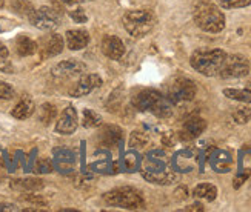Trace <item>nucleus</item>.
Returning a JSON list of instances; mask_svg holds the SVG:
<instances>
[{
	"label": "nucleus",
	"mask_w": 251,
	"mask_h": 212,
	"mask_svg": "<svg viewBox=\"0 0 251 212\" xmlns=\"http://www.w3.org/2000/svg\"><path fill=\"white\" fill-rule=\"evenodd\" d=\"M133 105L139 111L151 113L156 117L168 118L173 114V103L154 89H142L133 97Z\"/></svg>",
	"instance_id": "nucleus-1"
},
{
	"label": "nucleus",
	"mask_w": 251,
	"mask_h": 212,
	"mask_svg": "<svg viewBox=\"0 0 251 212\" xmlns=\"http://www.w3.org/2000/svg\"><path fill=\"white\" fill-rule=\"evenodd\" d=\"M226 52L222 49H198L191 54L190 63L194 71L205 77H217L222 71Z\"/></svg>",
	"instance_id": "nucleus-2"
},
{
	"label": "nucleus",
	"mask_w": 251,
	"mask_h": 212,
	"mask_svg": "<svg viewBox=\"0 0 251 212\" xmlns=\"http://www.w3.org/2000/svg\"><path fill=\"white\" fill-rule=\"evenodd\" d=\"M194 24L198 25L205 32H211V34H217L222 32L225 28V16L222 11L213 3L201 2L194 8Z\"/></svg>",
	"instance_id": "nucleus-3"
},
{
	"label": "nucleus",
	"mask_w": 251,
	"mask_h": 212,
	"mask_svg": "<svg viewBox=\"0 0 251 212\" xmlns=\"http://www.w3.org/2000/svg\"><path fill=\"white\" fill-rule=\"evenodd\" d=\"M103 202L108 206H119L128 211H137L145 208V198L139 189L131 188V186H121L111 189L103 194L102 197Z\"/></svg>",
	"instance_id": "nucleus-4"
},
{
	"label": "nucleus",
	"mask_w": 251,
	"mask_h": 212,
	"mask_svg": "<svg viewBox=\"0 0 251 212\" xmlns=\"http://www.w3.org/2000/svg\"><path fill=\"white\" fill-rule=\"evenodd\" d=\"M124 28L129 36L136 39L147 36L156 26V17L147 9H131L124 14Z\"/></svg>",
	"instance_id": "nucleus-5"
},
{
	"label": "nucleus",
	"mask_w": 251,
	"mask_h": 212,
	"mask_svg": "<svg viewBox=\"0 0 251 212\" xmlns=\"http://www.w3.org/2000/svg\"><path fill=\"white\" fill-rule=\"evenodd\" d=\"M196 93H198V88H196V83L188 79L185 75H179L174 77L171 80V83L168 85V100L173 105H182V103H188L196 97Z\"/></svg>",
	"instance_id": "nucleus-6"
},
{
	"label": "nucleus",
	"mask_w": 251,
	"mask_h": 212,
	"mask_svg": "<svg viewBox=\"0 0 251 212\" xmlns=\"http://www.w3.org/2000/svg\"><path fill=\"white\" fill-rule=\"evenodd\" d=\"M156 157L157 159H152L156 162L154 166H150L145 171H142V175H144L145 180L154 185H171L176 182L177 174L167 166L165 154L156 151Z\"/></svg>",
	"instance_id": "nucleus-7"
},
{
	"label": "nucleus",
	"mask_w": 251,
	"mask_h": 212,
	"mask_svg": "<svg viewBox=\"0 0 251 212\" xmlns=\"http://www.w3.org/2000/svg\"><path fill=\"white\" fill-rule=\"evenodd\" d=\"M29 22L36 28L42 31H52L60 25V11L51 6H42L34 9V13L29 16Z\"/></svg>",
	"instance_id": "nucleus-8"
},
{
	"label": "nucleus",
	"mask_w": 251,
	"mask_h": 212,
	"mask_svg": "<svg viewBox=\"0 0 251 212\" xmlns=\"http://www.w3.org/2000/svg\"><path fill=\"white\" fill-rule=\"evenodd\" d=\"M250 74V62L239 54H226L222 71L219 77L222 79H241Z\"/></svg>",
	"instance_id": "nucleus-9"
},
{
	"label": "nucleus",
	"mask_w": 251,
	"mask_h": 212,
	"mask_svg": "<svg viewBox=\"0 0 251 212\" xmlns=\"http://www.w3.org/2000/svg\"><path fill=\"white\" fill-rule=\"evenodd\" d=\"M85 71H86V65L75 59L59 62L57 65H54L51 70L52 75L59 77V79H71V77L83 75Z\"/></svg>",
	"instance_id": "nucleus-10"
},
{
	"label": "nucleus",
	"mask_w": 251,
	"mask_h": 212,
	"mask_svg": "<svg viewBox=\"0 0 251 212\" xmlns=\"http://www.w3.org/2000/svg\"><path fill=\"white\" fill-rule=\"evenodd\" d=\"M77 126H79L77 111H75L73 106H67L57 118L56 132L62 134V136H71V134L77 129Z\"/></svg>",
	"instance_id": "nucleus-11"
},
{
	"label": "nucleus",
	"mask_w": 251,
	"mask_h": 212,
	"mask_svg": "<svg viewBox=\"0 0 251 212\" xmlns=\"http://www.w3.org/2000/svg\"><path fill=\"white\" fill-rule=\"evenodd\" d=\"M102 85V79L97 74H86L77 82V85H74V88L70 91L71 97H83L93 93L94 89H97Z\"/></svg>",
	"instance_id": "nucleus-12"
},
{
	"label": "nucleus",
	"mask_w": 251,
	"mask_h": 212,
	"mask_svg": "<svg viewBox=\"0 0 251 212\" xmlns=\"http://www.w3.org/2000/svg\"><path fill=\"white\" fill-rule=\"evenodd\" d=\"M206 129V121L201 117H190L185 120V123L179 132V137L185 141L198 139L201 134Z\"/></svg>",
	"instance_id": "nucleus-13"
},
{
	"label": "nucleus",
	"mask_w": 251,
	"mask_h": 212,
	"mask_svg": "<svg viewBox=\"0 0 251 212\" xmlns=\"http://www.w3.org/2000/svg\"><path fill=\"white\" fill-rule=\"evenodd\" d=\"M102 52L111 60H119L125 54V45L117 36H105L102 39Z\"/></svg>",
	"instance_id": "nucleus-14"
},
{
	"label": "nucleus",
	"mask_w": 251,
	"mask_h": 212,
	"mask_svg": "<svg viewBox=\"0 0 251 212\" xmlns=\"http://www.w3.org/2000/svg\"><path fill=\"white\" fill-rule=\"evenodd\" d=\"M65 40H67V47L71 51H80L90 43V34L85 29H70L65 34Z\"/></svg>",
	"instance_id": "nucleus-15"
},
{
	"label": "nucleus",
	"mask_w": 251,
	"mask_h": 212,
	"mask_svg": "<svg viewBox=\"0 0 251 212\" xmlns=\"http://www.w3.org/2000/svg\"><path fill=\"white\" fill-rule=\"evenodd\" d=\"M34 111H36V105L32 102V98L29 95H24L13 108V111H11V116L17 120H26L34 114Z\"/></svg>",
	"instance_id": "nucleus-16"
},
{
	"label": "nucleus",
	"mask_w": 251,
	"mask_h": 212,
	"mask_svg": "<svg viewBox=\"0 0 251 212\" xmlns=\"http://www.w3.org/2000/svg\"><path fill=\"white\" fill-rule=\"evenodd\" d=\"M124 137V131L119 126H106L100 132V144L106 148H116L119 143L122 141Z\"/></svg>",
	"instance_id": "nucleus-17"
},
{
	"label": "nucleus",
	"mask_w": 251,
	"mask_h": 212,
	"mask_svg": "<svg viewBox=\"0 0 251 212\" xmlns=\"http://www.w3.org/2000/svg\"><path fill=\"white\" fill-rule=\"evenodd\" d=\"M210 163H211V168L216 172H221V174L230 172L233 168V159L226 151H216L211 155Z\"/></svg>",
	"instance_id": "nucleus-18"
},
{
	"label": "nucleus",
	"mask_w": 251,
	"mask_h": 212,
	"mask_svg": "<svg viewBox=\"0 0 251 212\" xmlns=\"http://www.w3.org/2000/svg\"><path fill=\"white\" fill-rule=\"evenodd\" d=\"M42 57H54L63 51V39L60 34H51L42 45Z\"/></svg>",
	"instance_id": "nucleus-19"
},
{
	"label": "nucleus",
	"mask_w": 251,
	"mask_h": 212,
	"mask_svg": "<svg viewBox=\"0 0 251 212\" xmlns=\"http://www.w3.org/2000/svg\"><path fill=\"white\" fill-rule=\"evenodd\" d=\"M45 186V182L40 180V178H19V180H13L11 182V188L16 189V191H22V192H34V191H40Z\"/></svg>",
	"instance_id": "nucleus-20"
},
{
	"label": "nucleus",
	"mask_w": 251,
	"mask_h": 212,
	"mask_svg": "<svg viewBox=\"0 0 251 212\" xmlns=\"http://www.w3.org/2000/svg\"><path fill=\"white\" fill-rule=\"evenodd\" d=\"M37 49H39V45L28 36H19L16 39V52L20 57H28V55L36 54Z\"/></svg>",
	"instance_id": "nucleus-21"
},
{
	"label": "nucleus",
	"mask_w": 251,
	"mask_h": 212,
	"mask_svg": "<svg viewBox=\"0 0 251 212\" xmlns=\"http://www.w3.org/2000/svg\"><path fill=\"white\" fill-rule=\"evenodd\" d=\"M193 197L203 198L206 202H214L217 197V188L211 183H201L193 189Z\"/></svg>",
	"instance_id": "nucleus-22"
},
{
	"label": "nucleus",
	"mask_w": 251,
	"mask_h": 212,
	"mask_svg": "<svg viewBox=\"0 0 251 212\" xmlns=\"http://www.w3.org/2000/svg\"><path fill=\"white\" fill-rule=\"evenodd\" d=\"M224 95L236 100L241 103H251V89H237V88H226L224 89Z\"/></svg>",
	"instance_id": "nucleus-23"
},
{
	"label": "nucleus",
	"mask_w": 251,
	"mask_h": 212,
	"mask_svg": "<svg viewBox=\"0 0 251 212\" xmlns=\"http://www.w3.org/2000/svg\"><path fill=\"white\" fill-rule=\"evenodd\" d=\"M57 117V109L51 103H43L39 109V120L43 125H50Z\"/></svg>",
	"instance_id": "nucleus-24"
},
{
	"label": "nucleus",
	"mask_w": 251,
	"mask_h": 212,
	"mask_svg": "<svg viewBox=\"0 0 251 212\" xmlns=\"http://www.w3.org/2000/svg\"><path fill=\"white\" fill-rule=\"evenodd\" d=\"M11 8H13L14 13L20 16H26V17H29L34 13V6H32L28 0H13V2H11Z\"/></svg>",
	"instance_id": "nucleus-25"
},
{
	"label": "nucleus",
	"mask_w": 251,
	"mask_h": 212,
	"mask_svg": "<svg viewBox=\"0 0 251 212\" xmlns=\"http://www.w3.org/2000/svg\"><path fill=\"white\" fill-rule=\"evenodd\" d=\"M82 125L85 128H97V126L102 125V117L99 114H96L91 109H83Z\"/></svg>",
	"instance_id": "nucleus-26"
},
{
	"label": "nucleus",
	"mask_w": 251,
	"mask_h": 212,
	"mask_svg": "<svg viewBox=\"0 0 251 212\" xmlns=\"http://www.w3.org/2000/svg\"><path fill=\"white\" fill-rule=\"evenodd\" d=\"M233 120L237 125H245L251 120V108L248 106H239L233 113Z\"/></svg>",
	"instance_id": "nucleus-27"
},
{
	"label": "nucleus",
	"mask_w": 251,
	"mask_h": 212,
	"mask_svg": "<svg viewBox=\"0 0 251 212\" xmlns=\"http://www.w3.org/2000/svg\"><path fill=\"white\" fill-rule=\"evenodd\" d=\"M52 171H54V162L50 159H39L34 166V172L37 174H51Z\"/></svg>",
	"instance_id": "nucleus-28"
},
{
	"label": "nucleus",
	"mask_w": 251,
	"mask_h": 212,
	"mask_svg": "<svg viewBox=\"0 0 251 212\" xmlns=\"http://www.w3.org/2000/svg\"><path fill=\"white\" fill-rule=\"evenodd\" d=\"M148 136L145 132H139V131H136V132H133L131 134V137H129V144L133 148H142V146H145V144L148 143Z\"/></svg>",
	"instance_id": "nucleus-29"
},
{
	"label": "nucleus",
	"mask_w": 251,
	"mask_h": 212,
	"mask_svg": "<svg viewBox=\"0 0 251 212\" xmlns=\"http://www.w3.org/2000/svg\"><path fill=\"white\" fill-rule=\"evenodd\" d=\"M16 97L14 88L9 83L0 80V100H13Z\"/></svg>",
	"instance_id": "nucleus-30"
},
{
	"label": "nucleus",
	"mask_w": 251,
	"mask_h": 212,
	"mask_svg": "<svg viewBox=\"0 0 251 212\" xmlns=\"http://www.w3.org/2000/svg\"><path fill=\"white\" fill-rule=\"evenodd\" d=\"M219 3L225 9H234V8H245L251 5V0H219Z\"/></svg>",
	"instance_id": "nucleus-31"
},
{
	"label": "nucleus",
	"mask_w": 251,
	"mask_h": 212,
	"mask_svg": "<svg viewBox=\"0 0 251 212\" xmlns=\"http://www.w3.org/2000/svg\"><path fill=\"white\" fill-rule=\"evenodd\" d=\"M22 200L24 202H28L31 205H36V206H47L48 202L45 198H43L42 195H31V194H25V195H22Z\"/></svg>",
	"instance_id": "nucleus-32"
},
{
	"label": "nucleus",
	"mask_w": 251,
	"mask_h": 212,
	"mask_svg": "<svg viewBox=\"0 0 251 212\" xmlns=\"http://www.w3.org/2000/svg\"><path fill=\"white\" fill-rule=\"evenodd\" d=\"M70 17L75 22V24H85V22L88 20V17H86V14H85V11L80 9V8L70 11Z\"/></svg>",
	"instance_id": "nucleus-33"
},
{
	"label": "nucleus",
	"mask_w": 251,
	"mask_h": 212,
	"mask_svg": "<svg viewBox=\"0 0 251 212\" xmlns=\"http://www.w3.org/2000/svg\"><path fill=\"white\" fill-rule=\"evenodd\" d=\"M125 162H126V168L129 169V171H134L136 168H137V165H139V160H137V157L134 154H128L126 155V159H125Z\"/></svg>",
	"instance_id": "nucleus-34"
},
{
	"label": "nucleus",
	"mask_w": 251,
	"mask_h": 212,
	"mask_svg": "<svg viewBox=\"0 0 251 212\" xmlns=\"http://www.w3.org/2000/svg\"><path fill=\"white\" fill-rule=\"evenodd\" d=\"M0 71H2V72H6V74H13V72H14L13 65H11V63L8 62V59L0 60Z\"/></svg>",
	"instance_id": "nucleus-35"
},
{
	"label": "nucleus",
	"mask_w": 251,
	"mask_h": 212,
	"mask_svg": "<svg viewBox=\"0 0 251 212\" xmlns=\"http://www.w3.org/2000/svg\"><path fill=\"white\" fill-rule=\"evenodd\" d=\"M8 55H9L8 47H6V45H5L3 42H0V60L8 59Z\"/></svg>",
	"instance_id": "nucleus-36"
},
{
	"label": "nucleus",
	"mask_w": 251,
	"mask_h": 212,
	"mask_svg": "<svg viewBox=\"0 0 251 212\" xmlns=\"http://www.w3.org/2000/svg\"><path fill=\"white\" fill-rule=\"evenodd\" d=\"M0 211H19V208L16 205L5 203V205H0Z\"/></svg>",
	"instance_id": "nucleus-37"
},
{
	"label": "nucleus",
	"mask_w": 251,
	"mask_h": 212,
	"mask_svg": "<svg viewBox=\"0 0 251 212\" xmlns=\"http://www.w3.org/2000/svg\"><path fill=\"white\" fill-rule=\"evenodd\" d=\"M185 211H203V205L202 203H194L188 208H185Z\"/></svg>",
	"instance_id": "nucleus-38"
},
{
	"label": "nucleus",
	"mask_w": 251,
	"mask_h": 212,
	"mask_svg": "<svg viewBox=\"0 0 251 212\" xmlns=\"http://www.w3.org/2000/svg\"><path fill=\"white\" fill-rule=\"evenodd\" d=\"M3 29H5V28H2V26H0V32H2V31H3Z\"/></svg>",
	"instance_id": "nucleus-39"
}]
</instances>
